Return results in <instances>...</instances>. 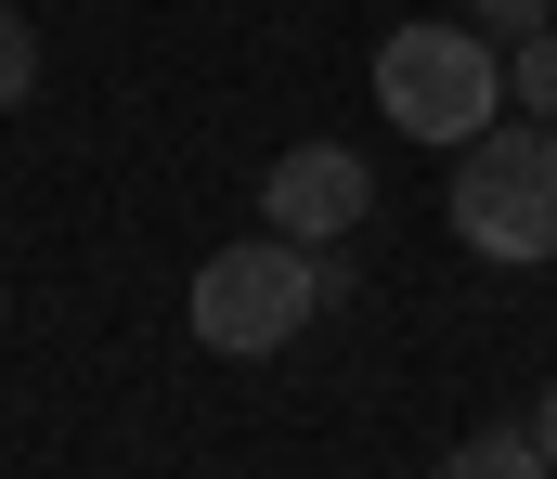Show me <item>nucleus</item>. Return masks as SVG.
Returning <instances> with one entry per match:
<instances>
[{
  "label": "nucleus",
  "instance_id": "8",
  "mask_svg": "<svg viewBox=\"0 0 557 479\" xmlns=\"http://www.w3.org/2000/svg\"><path fill=\"white\" fill-rule=\"evenodd\" d=\"M545 13H557V0H467L480 39H545Z\"/></svg>",
  "mask_w": 557,
  "mask_h": 479
},
{
  "label": "nucleus",
  "instance_id": "5",
  "mask_svg": "<svg viewBox=\"0 0 557 479\" xmlns=\"http://www.w3.org/2000/svg\"><path fill=\"white\" fill-rule=\"evenodd\" d=\"M441 479H557V467H545V441H532V428H480V441H454V454H441Z\"/></svg>",
  "mask_w": 557,
  "mask_h": 479
},
{
  "label": "nucleus",
  "instance_id": "3",
  "mask_svg": "<svg viewBox=\"0 0 557 479\" xmlns=\"http://www.w3.org/2000/svg\"><path fill=\"white\" fill-rule=\"evenodd\" d=\"M324 299H337V260L285 247L273 220H260L247 247H208V273H195V337H208L221 363H260V350H285Z\"/></svg>",
  "mask_w": 557,
  "mask_h": 479
},
{
  "label": "nucleus",
  "instance_id": "1",
  "mask_svg": "<svg viewBox=\"0 0 557 479\" xmlns=\"http://www.w3.org/2000/svg\"><path fill=\"white\" fill-rule=\"evenodd\" d=\"M454 234L506 273L557 260V130L545 117H493L480 143H454Z\"/></svg>",
  "mask_w": 557,
  "mask_h": 479
},
{
  "label": "nucleus",
  "instance_id": "6",
  "mask_svg": "<svg viewBox=\"0 0 557 479\" xmlns=\"http://www.w3.org/2000/svg\"><path fill=\"white\" fill-rule=\"evenodd\" d=\"M506 91H519V117H545V130H557V26H545V39H519Z\"/></svg>",
  "mask_w": 557,
  "mask_h": 479
},
{
  "label": "nucleus",
  "instance_id": "7",
  "mask_svg": "<svg viewBox=\"0 0 557 479\" xmlns=\"http://www.w3.org/2000/svg\"><path fill=\"white\" fill-rule=\"evenodd\" d=\"M39 91V39H26V13H0V117Z\"/></svg>",
  "mask_w": 557,
  "mask_h": 479
},
{
  "label": "nucleus",
  "instance_id": "2",
  "mask_svg": "<svg viewBox=\"0 0 557 479\" xmlns=\"http://www.w3.org/2000/svg\"><path fill=\"white\" fill-rule=\"evenodd\" d=\"M376 117L416 143H480L506 117V39L480 26H389L376 39Z\"/></svg>",
  "mask_w": 557,
  "mask_h": 479
},
{
  "label": "nucleus",
  "instance_id": "9",
  "mask_svg": "<svg viewBox=\"0 0 557 479\" xmlns=\"http://www.w3.org/2000/svg\"><path fill=\"white\" fill-rule=\"evenodd\" d=\"M532 441H545V467H557V376H545V415H532Z\"/></svg>",
  "mask_w": 557,
  "mask_h": 479
},
{
  "label": "nucleus",
  "instance_id": "4",
  "mask_svg": "<svg viewBox=\"0 0 557 479\" xmlns=\"http://www.w3.org/2000/svg\"><path fill=\"white\" fill-rule=\"evenodd\" d=\"M363 207H376V168L350 156V143H285L260 168V220H273L285 247H337Z\"/></svg>",
  "mask_w": 557,
  "mask_h": 479
}]
</instances>
